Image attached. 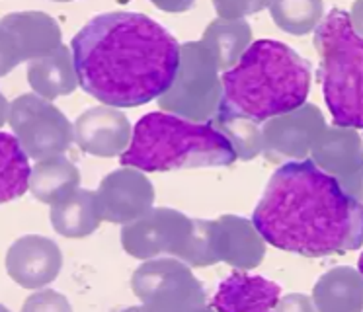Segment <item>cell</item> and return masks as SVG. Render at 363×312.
I'll return each instance as SVG.
<instances>
[{"label":"cell","instance_id":"cell-15","mask_svg":"<svg viewBox=\"0 0 363 312\" xmlns=\"http://www.w3.org/2000/svg\"><path fill=\"white\" fill-rule=\"evenodd\" d=\"M28 82L35 96L48 101L74 92L79 86V77L74 69L71 47L61 45L55 53L30 62Z\"/></svg>","mask_w":363,"mask_h":312},{"label":"cell","instance_id":"cell-9","mask_svg":"<svg viewBox=\"0 0 363 312\" xmlns=\"http://www.w3.org/2000/svg\"><path fill=\"white\" fill-rule=\"evenodd\" d=\"M74 140L84 152L94 156H121L129 148L133 129L123 111L108 106L90 108L72 125Z\"/></svg>","mask_w":363,"mask_h":312},{"label":"cell","instance_id":"cell-25","mask_svg":"<svg viewBox=\"0 0 363 312\" xmlns=\"http://www.w3.org/2000/svg\"><path fill=\"white\" fill-rule=\"evenodd\" d=\"M215 10L219 12V18L225 20H242V16H248L262 10V8H268L269 4L264 2H215Z\"/></svg>","mask_w":363,"mask_h":312},{"label":"cell","instance_id":"cell-26","mask_svg":"<svg viewBox=\"0 0 363 312\" xmlns=\"http://www.w3.org/2000/svg\"><path fill=\"white\" fill-rule=\"evenodd\" d=\"M274 312H315V306L308 296L293 293V295L281 296Z\"/></svg>","mask_w":363,"mask_h":312},{"label":"cell","instance_id":"cell-28","mask_svg":"<svg viewBox=\"0 0 363 312\" xmlns=\"http://www.w3.org/2000/svg\"><path fill=\"white\" fill-rule=\"evenodd\" d=\"M350 22H352V28L355 30V33L363 39V0L355 2L352 10H350Z\"/></svg>","mask_w":363,"mask_h":312},{"label":"cell","instance_id":"cell-27","mask_svg":"<svg viewBox=\"0 0 363 312\" xmlns=\"http://www.w3.org/2000/svg\"><path fill=\"white\" fill-rule=\"evenodd\" d=\"M338 184L352 199L363 203V164L346 178H340Z\"/></svg>","mask_w":363,"mask_h":312},{"label":"cell","instance_id":"cell-32","mask_svg":"<svg viewBox=\"0 0 363 312\" xmlns=\"http://www.w3.org/2000/svg\"><path fill=\"white\" fill-rule=\"evenodd\" d=\"M0 312H9V311H6V308H4V306L0 304Z\"/></svg>","mask_w":363,"mask_h":312},{"label":"cell","instance_id":"cell-13","mask_svg":"<svg viewBox=\"0 0 363 312\" xmlns=\"http://www.w3.org/2000/svg\"><path fill=\"white\" fill-rule=\"evenodd\" d=\"M0 28L14 38L22 61L48 57L63 45L59 23L45 12H14L0 20Z\"/></svg>","mask_w":363,"mask_h":312},{"label":"cell","instance_id":"cell-14","mask_svg":"<svg viewBox=\"0 0 363 312\" xmlns=\"http://www.w3.org/2000/svg\"><path fill=\"white\" fill-rule=\"evenodd\" d=\"M311 160L336 179L354 174L363 164V140L359 133L350 127L324 129L311 148Z\"/></svg>","mask_w":363,"mask_h":312},{"label":"cell","instance_id":"cell-3","mask_svg":"<svg viewBox=\"0 0 363 312\" xmlns=\"http://www.w3.org/2000/svg\"><path fill=\"white\" fill-rule=\"evenodd\" d=\"M311 82L313 69L307 59L281 41L260 39L223 72L219 111L254 123L269 121L305 106Z\"/></svg>","mask_w":363,"mask_h":312},{"label":"cell","instance_id":"cell-21","mask_svg":"<svg viewBox=\"0 0 363 312\" xmlns=\"http://www.w3.org/2000/svg\"><path fill=\"white\" fill-rule=\"evenodd\" d=\"M272 20L291 35H307L324 20V4L318 0H287L268 6Z\"/></svg>","mask_w":363,"mask_h":312},{"label":"cell","instance_id":"cell-17","mask_svg":"<svg viewBox=\"0 0 363 312\" xmlns=\"http://www.w3.org/2000/svg\"><path fill=\"white\" fill-rule=\"evenodd\" d=\"M199 43L211 55L217 69L227 72L237 65L246 49L252 45V30L246 20L217 18L207 26Z\"/></svg>","mask_w":363,"mask_h":312},{"label":"cell","instance_id":"cell-7","mask_svg":"<svg viewBox=\"0 0 363 312\" xmlns=\"http://www.w3.org/2000/svg\"><path fill=\"white\" fill-rule=\"evenodd\" d=\"M9 123L26 155L38 162L61 156L74 140L63 111L35 94H22L10 104Z\"/></svg>","mask_w":363,"mask_h":312},{"label":"cell","instance_id":"cell-31","mask_svg":"<svg viewBox=\"0 0 363 312\" xmlns=\"http://www.w3.org/2000/svg\"><path fill=\"white\" fill-rule=\"evenodd\" d=\"M357 272L363 275V252H362V256H359V262H357Z\"/></svg>","mask_w":363,"mask_h":312},{"label":"cell","instance_id":"cell-30","mask_svg":"<svg viewBox=\"0 0 363 312\" xmlns=\"http://www.w3.org/2000/svg\"><path fill=\"white\" fill-rule=\"evenodd\" d=\"M157 6L158 8H162V10H166V12H174V10H186V8H190L191 4H158L157 2Z\"/></svg>","mask_w":363,"mask_h":312},{"label":"cell","instance_id":"cell-2","mask_svg":"<svg viewBox=\"0 0 363 312\" xmlns=\"http://www.w3.org/2000/svg\"><path fill=\"white\" fill-rule=\"evenodd\" d=\"M262 240L305 257L344 256L363 244V203L313 160L279 166L252 215Z\"/></svg>","mask_w":363,"mask_h":312},{"label":"cell","instance_id":"cell-19","mask_svg":"<svg viewBox=\"0 0 363 312\" xmlns=\"http://www.w3.org/2000/svg\"><path fill=\"white\" fill-rule=\"evenodd\" d=\"M79 184V168L63 155L38 162L32 168V176H30V191L40 201L51 205L77 191Z\"/></svg>","mask_w":363,"mask_h":312},{"label":"cell","instance_id":"cell-18","mask_svg":"<svg viewBox=\"0 0 363 312\" xmlns=\"http://www.w3.org/2000/svg\"><path fill=\"white\" fill-rule=\"evenodd\" d=\"M96 194L77 189L55 205H51V225L67 238H82L94 233L100 223Z\"/></svg>","mask_w":363,"mask_h":312},{"label":"cell","instance_id":"cell-5","mask_svg":"<svg viewBox=\"0 0 363 312\" xmlns=\"http://www.w3.org/2000/svg\"><path fill=\"white\" fill-rule=\"evenodd\" d=\"M320 80L334 125L363 129V39L346 10L332 8L315 30Z\"/></svg>","mask_w":363,"mask_h":312},{"label":"cell","instance_id":"cell-23","mask_svg":"<svg viewBox=\"0 0 363 312\" xmlns=\"http://www.w3.org/2000/svg\"><path fill=\"white\" fill-rule=\"evenodd\" d=\"M22 312H72L71 304L57 291H40L22 306Z\"/></svg>","mask_w":363,"mask_h":312},{"label":"cell","instance_id":"cell-6","mask_svg":"<svg viewBox=\"0 0 363 312\" xmlns=\"http://www.w3.org/2000/svg\"><path fill=\"white\" fill-rule=\"evenodd\" d=\"M217 65L201 43L182 45L180 69L170 90L158 98V106L188 121H211L223 98Z\"/></svg>","mask_w":363,"mask_h":312},{"label":"cell","instance_id":"cell-4","mask_svg":"<svg viewBox=\"0 0 363 312\" xmlns=\"http://www.w3.org/2000/svg\"><path fill=\"white\" fill-rule=\"evenodd\" d=\"M238 156L211 123H196L164 111L141 117L119 160L143 172L230 166Z\"/></svg>","mask_w":363,"mask_h":312},{"label":"cell","instance_id":"cell-10","mask_svg":"<svg viewBox=\"0 0 363 312\" xmlns=\"http://www.w3.org/2000/svg\"><path fill=\"white\" fill-rule=\"evenodd\" d=\"M63 265L61 250L43 236H24L10 246L6 269L20 287L40 289L55 279Z\"/></svg>","mask_w":363,"mask_h":312},{"label":"cell","instance_id":"cell-24","mask_svg":"<svg viewBox=\"0 0 363 312\" xmlns=\"http://www.w3.org/2000/svg\"><path fill=\"white\" fill-rule=\"evenodd\" d=\"M22 62V53L9 31L0 28V77H6Z\"/></svg>","mask_w":363,"mask_h":312},{"label":"cell","instance_id":"cell-8","mask_svg":"<svg viewBox=\"0 0 363 312\" xmlns=\"http://www.w3.org/2000/svg\"><path fill=\"white\" fill-rule=\"evenodd\" d=\"M326 129V121L315 104L274 117L262 127V152L274 162L307 160L313 143Z\"/></svg>","mask_w":363,"mask_h":312},{"label":"cell","instance_id":"cell-29","mask_svg":"<svg viewBox=\"0 0 363 312\" xmlns=\"http://www.w3.org/2000/svg\"><path fill=\"white\" fill-rule=\"evenodd\" d=\"M9 116H10V104L9 100L0 94V127H2V125H6Z\"/></svg>","mask_w":363,"mask_h":312},{"label":"cell","instance_id":"cell-16","mask_svg":"<svg viewBox=\"0 0 363 312\" xmlns=\"http://www.w3.org/2000/svg\"><path fill=\"white\" fill-rule=\"evenodd\" d=\"M318 312H363V275L352 267L324 273L313 291Z\"/></svg>","mask_w":363,"mask_h":312},{"label":"cell","instance_id":"cell-1","mask_svg":"<svg viewBox=\"0 0 363 312\" xmlns=\"http://www.w3.org/2000/svg\"><path fill=\"white\" fill-rule=\"evenodd\" d=\"M71 51L84 92L108 108H137L170 90L182 45L149 16L121 10L84 23Z\"/></svg>","mask_w":363,"mask_h":312},{"label":"cell","instance_id":"cell-12","mask_svg":"<svg viewBox=\"0 0 363 312\" xmlns=\"http://www.w3.org/2000/svg\"><path fill=\"white\" fill-rule=\"evenodd\" d=\"M100 215L110 221H127L152 201V186L141 172L118 170L104 179L96 194Z\"/></svg>","mask_w":363,"mask_h":312},{"label":"cell","instance_id":"cell-11","mask_svg":"<svg viewBox=\"0 0 363 312\" xmlns=\"http://www.w3.org/2000/svg\"><path fill=\"white\" fill-rule=\"evenodd\" d=\"M279 299L281 287L277 283L237 272L221 281L211 299V308L215 312H274Z\"/></svg>","mask_w":363,"mask_h":312},{"label":"cell","instance_id":"cell-20","mask_svg":"<svg viewBox=\"0 0 363 312\" xmlns=\"http://www.w3.org/2000/svg\"><path fill=\"white\" fill-rule=\"evenodd\" d=\"M30 156L14 135L0 133V205L18 199L30 189Z\"/></svg>","mask_w":363,"mask_h":312},{"label":"cell","instance_id":"cell-22","mask_svg":"<svg viewBox=\"0 0 363 312\" xmlns=\"http://www.w3.org/2000/svg\"><path fill=\"white\" fill-rule=\"evenodd\" d=\"M209 123L229 140L238 158L252 160L254 156L262 152V129L258 123L225 111H217Z\"/></svg>","mask_w":363,"mask_h":312}]
</instances>
